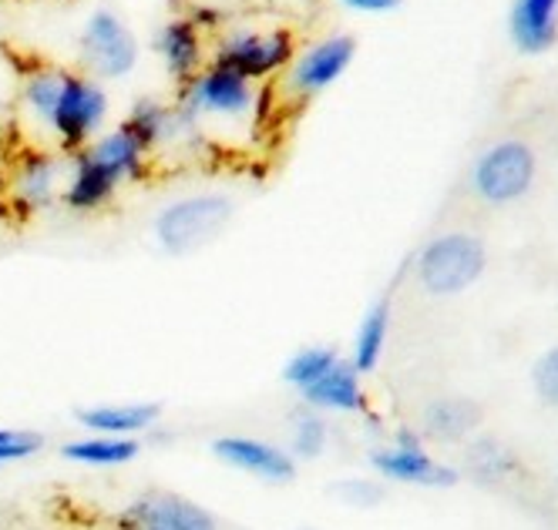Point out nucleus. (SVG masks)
<instances>
[{
    "label": "nucleus",
    "instance_id": "423d86ee",
    "mask_svg": "<svg viewBox=\"0 0 558 530\" xmlns=\"http://www.w3.org/2000/svg\"><path fill=\"white\" fill-rule=\"evenodd\" d=\"M77 51H82L85 71L98 81H122L142 61L138 34L114 8H95L85 17L82 34H77Z\"/></svg>",
    "mask_w": 558,
    "mask_h": 530
},
{
    "label": "nucleus",
    "instance_id": "f03ea898",
    "mask_svg": "<svg viewBox=\"0 0 558 530\" xmlns=\"http://www.w3.org/2000/svg\"><path fill=\"white\" fill-rule=\"evenodd\" d=\"M259 85L232 67L209 61L192 81L179 88V108L198 121H229V125H253Z\"/></svg>",
    "mask_w": 558,
    "mask_h": 530
},
{
    "label": "nucleus",
    "instance_id": "f3484780",
    "mask_svg": "<svg viewBox=\"0 0 558 530\" xmlns=\"http://www.w3.org/2000/svg\"><path fill=\"white\" fill-rule=\"evenodd\" d=\"M364 377L353 370L350 359H340L330 373H324L313 386H306L300 393V399L313 410H324V414H361L367 393H364Z\"/></svg>",
    "mask_w": 558,
    "mask_h": 530
},
{
    "label": "nucleus",
    "instance_id": "412c9836",
    "mask_svg": "<svg viewBox=\"0 0 558 530\" xmlns=\"http://www.w3.org/2000/svg\"><path fill=\"white\" fill-rule=\"evenodd\" d=\"M390 293L380 296L367 316L361 319V325H356V336H353V353H350V362H353V370L367 377L374 373L380 359H384V349H387V336H390Z\"/></svg>",
    "mask_w": 558,
    "mask_h": 530
},
{
    "label": "nucleus",
    "instance_id": "a211bd4d",
    "mask_svg": "<svg viewBox=\"0 0 558 530\" xmlns=\"http://www.w3.org/2000/svg\"><path fill=\"white\" fill-rule=\"evenodd\" d=\"M122 125L148 148H162L169 141H175L189 125H192V118L182 111V108H172L166 101H158V98H138L132 104V111L125 114Z\"/></svg>",
    "mask_w": 558,
    "mask_h": 530
},
{
    "label": "nucleus",
    "instance_id": "c85d7f7f",
    "mask_svg": "<svg viewBox=\"0 0 558 530\" xmlns=\"http://www.w3.org/2000/svg\"><path fill=\"white\" fill-rule=\"evenodd\" d=\"M337 4L353 14H390L401 8L404 0H337Z\"/></svg>",
    "mask_w": 558,
    "mask_h": 530
},
{
    "label": "nucleus",
    "instance_id": "ddd939ff",
    "mask_svg": "<svg viewBox=\"0 0 558 530\" xmlns=\"http://www.w3.org/2000/svg\"><path fill=\"white\" fill-rule=\"evenodd\" d=\"M151 51L162 61L166 74L182 88L206 67V34L192 17H169L158 24L151 37Z\"/></svg>",
    "mask_w": 558,
    "mask_h": 530
},
{
    "label": "nucleus",
    "instance_id": "1a4fd4ad",
    "mask_svg": "<svg viewBox=\"0 0 558 530\" xmlns=\"http://www.w3.org/2000/svg\"><path fill=\"white\" fill-rule=\"evenodd\" d=\"M68 178V161L51 151H24L8 175L11 206L21 215H41L61 201Z\"/></svg>",
    "mask_w": 558,
    "mask_h": 530
},
{
    "label": "nucleus",
    "instance_id": "4be33fe9",
    "mask_svg": "<svg viewBox=\"0 0 558 530\" xmlns=\"http://www.w3.org/2000/svg\"><path fill=\"white\" fill-rule=\"evenodd\" d=\"M477 423H482V410H477V403L458 399V396L430 403L427 414H424V433L434 436V440H445V443L464 440Z\"/></svg>",
    "mask_w": 558,
    "mask_h": 530
},
{
    "label": "nucleus",
    "instance_id": "7c9ffc66",
    "mask_svg": "<svg viewBox=\"0 0 558 530\" xmlns=\"http://www.w3.org/2000/svg\"><path fill=\"white\" fill-rule=\"evenodd\" d=\"M11 433H14V430H4V427H0V440H8Z\"/></svg>",
    "mask_w": 558,
    "mask_h": 530
},
{
    "label": "nucleus",
    "instance_id": "6ab92c4d",
    "mask_svg": "<svg viewBox=\"0 0 558 530\" xmlns=\"http://www.w3.org/2000/svg\"><path fill=\"white\" fill-rule=\"evenodd\" d=\"M158 420H162V406L158 403H105L77 410V423L92 433L108 436H138L148 433Z\"/></svg>",
    "mask_w": 558,
    "mask_h": 530
},
{
    "label": "nucleus",
    "instance_id": "aec40b11",
    "mask_svg": "<svg viewBox=\"0 0 558 530\" xmlns=\"http://www.w3.org/2000/svg\"><path fill=\"white\" fill-rule=\"evenodd\" d=\"M64 460L82 467H125L138 460L142 443L138 436H108V433H88L82 440H71L61 446Z\"/></svg>",
    "mask_w": 558,
    "mask_h": 530
},
{
    "label": "nucleus",
    "instance_id": "2eb2a0df",
    "mask_svg": "<svg viewBox=\"0 0 558 530\" xmlns=\"http://www.w3.org/2000/svg\"><path fill=\"white\" fill-rule=\"evenodd\" d=\"M85 151L98 158L122 185L142 182L148 172V158H151V151L122 125V121H118L114 128H105L92 145H85Z\"/></svg>",
    "mask_w": 558,
    "mask_h": 530
},
{
    "label": "nucleus",
    "instance_id": "393cba45",
    "mask_svg": "<svg viewBox=\"0 0 558 530\" xmlns=\"http://www.w3.org/2000/svg\"><path fill=\"white\" fill-rule=\"evenodd\" d=\"M330 446V427L320 414H300L290 430V454L296 460H320Z\"/></svg>",
    "mask_w": 558,
    "mask_h": 530
},
{
    "label": "nucleus",
    "instance_id": "4468645a",
    "mask_svg": "<svg viewBox=\"0 0 558 530\" xmlns=\"http://www.w3.org/2000/svg\"><path fill=\"white\" fill-rule=\"evenodd\" d=\"M122 188L125 185L118 182L98 158H92L82 148L68 158V178H64V192H61V206L68 212H77V215L101 212L111 206L114 195Z\"/></svg>",
    "mask_w": 558,
    "mask_h": 530
},
{
    "label": "nucleus",
    "instance_id": "6e6552de",
    "mask_svg": "<svg viewBox=\"0 0 558 530\" xmlns=\"http://www.w3.org/2000/svg\"><path fill=\"white\" fill-rule=\"evenodd\" d=\"M353 58H356V37L350 34H327L320 40H310L287 67L279 95L290 101H310L316 95H324L350 71Z\"/></svg>",
    "mask_w": 558,
    "mask_h": 530
},
{
    "label": "nucleus",
    "instance_id": "b1692460",
    "mask_svg": "<svg viewBox=\"0 0 558 530\" xmlns=\"http://www.w3.org/2000/svg\"><path fill=\"white\" fill-rule=\"evenodd\" d=\"M340 362V353L333 346H303L296 349L287 366H283V383L296 393H303L306 386H313L324 373H330Z\"/></svg>",
    "mask_w": 558,
    "mask_h": 530
},
{
    "label": "nucleus",
    "instance_id": "bb28decb",
    "mask_svg": "<svg viewBox=\"0 0 558 530\" xmlns=\"http://www.w3.org/2000/svg\"><path fill=\"white\" fill-rule=\"evenodd\" d=\"M37 446H41V440L31 436V433H11L8 440H0V467L4 464H17V460H27L31 454H37Z\"/></svg>",
    "mask_w": 558,
    "mask_h": 530
},
{
    "label": "nucleus",
    "instance_id": "5701e85b",
    "mask_svg": "<svg viewBox=\"0 0 558 530\" xmlns=\"http://www.w3.org/2000/svg\"><path fill=\"white\" fill-rule=\"evenodd\" d=\"M61 81H64V67H34L24 85H21V104H24V114L31 118L34 128H48V118L58 104V95H61Z\"/></svg>",
    "mask_w": 558,
    "mask_h": 530
},
{
    "label": "nucleus",
    "instance_id": "20e7f679",
    "mask_svg": "<svg viewBox=\"0 0 558 530\" xmlns=\"http://www.w3.org/2000/svg\"><path fill=\"white\" fill-rule=\"evenodd\" d=\"M296 54L300 40L290 27H239L216 40L213 61L239 71L256 85H272L279 74H287Z\"/></svg>",
    "mask_w": 558,
    "mask_h": 530
},
{
    "label": "nucleus",
    "instance_id": "c756f323",
    "mask_svg": "<svg viewBox=\"0 0 558 530\" xmlns=\"http://www.w3.org/2000/svg\"><path fill=\"white\" fill-rule=\"evenodd\" d=\"M198 27H216V24H222V14L216 11V8H209V4H198V8H192V14H189Z\"/></svg>",
    "mask_w": 558,
    "mask_h": 530
},
{
    "label": "nucleus",
    "instance_id": "9b49d317",
    "mask_svg": "<svg viewBox=\"0 0 558 530\" xmlns=\"http://www.w3.org/2000/svg\"><path fill=\"white\" fill-rule=\"evenodd\" d=\"M213 454L232 470H243L250 477H259L266 483H290L296 480V457L283 446H276L259 436H243V433H226L213 440Z\"/></svg>",
    "mask_w": 558,
    "mask_h": 530
},
{
    "label": "nucleus",
    "instance_id": "7ed1b4c3",
    "mask_svg": "<svg viewBox=\"0 0 558 530\" xmlns=\"http://www.w3.org/2000/svg\"><path fill=\"white\" fill-rule=\"evenodd\" d=\"M108 114H111V98L101 81L92 74L64 71L61 95L45 132L58 141L61 151L74 155L105 132Z\"/></svg>",
    "mask_w": 558,
    "mask_h": 530
},
{
    "label": "nucleus",
    "instance_id": "dca6fc26",
    "mask_svg": "<svg viewBox=\"0 0 558 530\" xmlns=\"http://www.w3.org/2000/svg\"><path fill=\"white\" fill-rule=\"evenodd\" d=\"M508 34L522 54H545L558 40V0H514Z\"/></svg>",
    "mask_w": 558,
    "mask_h": 530
},
{
    "label": "nucleus",
    "instance_id": "f257e3e1",
    "mask_svg": "<svg viewBox=\"0 0 558 530\" xmlns=\"http://www.w3.org/2000/svg\"><path fill=\"white\" fill-rule=\"evenodd\" d=\"M235 215V201L222 192H189L151 219V235L166 256H192L209 242H216Z\"/></svg>",
    "mask_w": 558,
    "mask_h": 530
},
{
    "label": "nucleus",
    "instance_id": "cd10ccee",
    "mask_svg": "<svg viewBox=\"0 0 558 530\" xmlns=\"http://www.w3.org/2000/svg\"><path fill=\"white\" fill-rule=\"evenodd\" d=\"M350 507H374L380 501V486L374 480H347L337 491Z\"/></svg>",
    "mask_w": 558,
    "mask_h": 530
},
{
    "label": "nucleus",
    "instance_id": "a878e982",
    "mask_svg": "<svg viewBox=\"0 0 558 530\" xmlns=\"http://www.w3.org/2000/svg\"><path fill=\"white\" fill-rule=\"evenodd\" d=\"M532 380H535L538 399L548 403V406H555V410H558V346H551L548 353L538 356Z\"/></svg>",
    "mask_w": 558,
    "mask_h": 530
},
{
    "label": "nucleus",
    "instance_id": "0eeeda50",
    "mask_svg": "<svg viewBox=\"0 0 558 530\" xmlns=\"http://www.w3.org/2000/svg\"><path fill=\"white\" fill-rule=\"evenodd\" d=\"M538 175V158L529 141L522 138H501L488 145L471 165V188L488 206H511L525 198Z\"/></svg>",
    "mask_w": 558,
    "mask_h": 530
},
{
    "label": "nucleus",
    "instance_id": "f8f14e48",
    "mask_svg": "<svg viewBox=\"0 0 558 530\" xmlns=\"http://www.w3.org/2000/svg\"><path fill=\"white\" fill-rule=\"evenodd\" d=\"M118 530H219V523L179 494H145L118 514Z\"/></svg>",
    "mask_w": 558,
    "mask_h": 530
},
{
    "label": "nucleus",
    "instance_id": "39448f33",
    "mask_svg": "<svg viewBox=\"0 0 558 530\" xmlns=\"http://www.w3.org/2000/svg\"><path fill=\"white\" fill-rule=\"evenodd\" d=\"M414 266H417V282L430 296H458L482 279L488 266V249L477 235L448 232L430 238Z\"/></svg>",
    "mask_w": 558,
    "mask_h": 530
},
{
    "label": "nucleus",
    "instance_id": "9d476101",
    "mask_svg": "<svg viewBox=\"0 0 558 530\" xmlns=\"http://www.w3.org/2000/svg\"><path fill=\"white\" fill-rule=\"evenodd\" d=\"M371 467L384 480H393V483H414V486H451V483H458V470L448 464H437L411 430L397 433L393 446H380V451H374Z\"/></svg>",
    "mask_w": 558,
    "mask_h": 530
}]
</instances>
